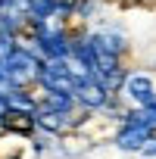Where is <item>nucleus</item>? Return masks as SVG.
<instances>
[{
	"instance_id": "nucleus-3",
	"label": "nucleus",
	"mask_w": 156,
	"mask_h": 159,
	"mask_svg": "<svg viewBox=\"0 0 156 159\" xmlns=\"http://www.w3.org/2000/svg\"><path fill=\"white\" fill-rule=\"evenodd\" d=\"M75 75L69 72L66 59H50L41 66V75H38V91L41 94H72L75 97Z\"/></svg>"
},
{
	"instance_id": "nucleus-5",
	"label": "nucleus",
	"mask_w": 156,
	"mask_h": 159,
	"mask_svg": "<svg viewBox=\"0 0 156 159\" xmlns=\"http://www.w3.org/2000/svg\"><path fill=\"white\" fill-rule=\"evenodd\" d=\"M88 34H91V41L94 44H100L103 50H109V53H119V56H128V34L119 28V25H112V22H100V25H88Z\"/></svg>"
},
{
	"instance_id": "nucleus-2",
	"label": "nucleus",
	"mask_w": 156,
	"mask_h": 159,
	"mask_svg": "<svg viewBox=\"0 0 156 159\" xmlns=\"http://www.w3.org/2000/svg\"><path fill=\"white\" fill-rule=\"evenodd\" d=\"M119 100L125 106H144L156 100V75L150 69H128L125 81L119 88Z\"/></svg>"
},
{
	"instance_id": "nucleus-9",
	"label": "nucleus",
	"mask_w": 156,
	"mask_h": 159,
	"mask_svg": "<svg viewBox=\"0 0 156 159\" xmlns=\"http://www.w3.org/2000/svg\"><path fill=\"white\" fill-rule=\"evenodd\" d=\"M3 112H7V97H0V122H3Z\"/></svg>"
},
{
	"instance_id": "nucleus-7",
	"label": "nucleus",
	"mask_w": 156,
	"mask_h": 159,
	"mask_svg": "<svg viewBox=\"0 0 156 159\" xmlns=\"http://www.w3.org/2000/svg\"><path fill=\"white\" fill-rule=\"evenodd\" d=\"M140 156H144V159H156V134L147 140V147L140 150Z\"/></svg>"
},
{
	"instance_id": "nucleus-8",
	"label": "nucleus",
	"mask_w": 156,
	"mask_h": 159,
	"mask_svg": "<svg viewBox=\"0 0 156 159\" xmlns=\"http://www.w3.org/2000/svg\"><path fill=\"white\" fill-rule=\"evenodd\" d=\"M10 91V78H7V72H3V66H0V97H3Z\"/></svg>"
},
{
	"instance_id": "nucleus-6",
	"label": "nucleus",
	"mask_w": 156,
	"mask_h": 159,
	"mask_svg": "<svg viewBox=\"0 0 156 159\" xmlns=\"http://www.w3.org/2000/svg\"><path fill=\"white\" fill-rule=\"evenodd\" d=\"M0 131H7V134H16V137H22V140H31V137H34V131H38L34 112L7 106V112H3V122H0Z\"/></svg>"
},
{
	"instance_id": "nucleus-4",
	"label": "nucleus",
	"mask_w": 156,
	"mask_h": 159,
	"mask_svg": "<svg viewBox=\"0 0 156 159\" xmlns=\"http://www.w3.org/2000/svg\"><path fill=\"white\" fill-rule=\"evenodd\" d=\"M156 131L140 125V122H116V131H112V147L119 153H137L147 147V140L153 137Z\"/></svg>"
},
{
	"instance_id": "nucleus-1",
	"label": "nucleus",
	"mask_w": 156,
	"mask_h": 159,
	"mask_svg": "<svg viewBox=\"0 0 156 159\" xmlns=\"http://www.w3.org/2000/svg\"><path fill=\"white\" fill-rule=\"evenodd\" d=\"M0 66H3V72H7V78H10V88H31V91H38V75H41L44 59H41L31 47L16 44Z\"/></svg>"
}]
</instances>
